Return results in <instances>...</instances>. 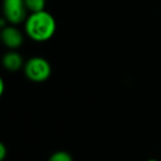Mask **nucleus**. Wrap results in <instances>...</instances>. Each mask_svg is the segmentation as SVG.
Here are the masks:
<instances>
[{"mask_svg": "<svg viewBox=\"0 0 161 161\" xmlns=\"http://www.w3.org/2000/svg\"><path fill=\"white\" fill-rule=\"evenodd\" d=\"M7 147L3 142L0 143V161H3L7 157Z\"/></svg>", "mask_w": 161, "mask_h": 161, "instance_id": "6e6552de", "label": "nucleus"}, {"mask_svg": "<svg viewBox=\"0 0 161 161\" xmlns=\"http://www.w3.org/2000/svg\"><path fill=\"white\" fill-rule=\"evenodd\" d=\"M23 71H25V75L34 83L45 82L52 73L49 61L41 56H34V58H29L25 63Z\"/></svg>", "mask_w": 161, "mask_h": 161, "instance_id": "f03ea898", "label": "nucleus"}, {"mask_svg": "<svg viewBox=\"0 0 161 161\" xmlns=\"http://www.w3.org/2000/svg\"><path fill=\"white\" fill-rule=\"evenodd\" d=\"M45 0H25V5L30 14L43 11L45 8Z\"/></svg>", "mask_w": 161, "mask_h": 161, "instance_id": "423d86ee", "label": "nucleus"}, {"mask_svg": "<svg viewBox=\"0 0 161 161\" xmlns=\"http://www.w3.org/2000/svg\"><path fill=\"white\" fill-rule=\"evenodd\" d=\"M1 40H3V43L8 49L16 50L22 45L23 36L18 28H16L12 25H8L1 31Z\"/></svg>", "mask_w": 161, "mask_h": 161, "instance_id": "20e7f679", "label": "nucleus"}, {"mask_svg": "<svg viewBox=\"0 0 161 161\" xmlns=\"http://www.w3.org/2000/svg\"><path fill=\"white\" fill-rule=\"evenodd\" d=\"M3 91H5V82L3 80H0V95L3 94Z\"/></svg>", "mask_w": 161, "mask_h": 161, "instance_id": "1a4fd4ad", "label": "nucleus"}, {"mask_svg": "<svg viewBox=\"0 0 161 161\" xmlns=\"http://www.w3.org/2000/svg\"><path fill=\"white\" fill-rule=\"evenodd\" d=\"M27 11L25 0H3V18L10 25H19L25 21Z\"/></svg>", "mask_w": 161, "mask_h": 161, "instance_id": "7ed1b4c3", "label": "nucleus"}, {"mask_svg": "<svg viewBox=\"0 0 161 161\" xmlns=\"http://www.w3.org/2000/svg\"><path fill=\"white\" fill-rule=\"evenodd\" d=\"M27 36L36 42H45L55 34L56 21L50 12L40 11L30 14L25 21Z\"/></svg>", "mask_w": 161, "mask_h": 161, "instance_id": "f257e3e1", "label": "nucleus"}, {"mask_svg": "<svg viewBox=\"0 0 161 161\" xmlns=\"http://www.w3.org/2000/svg\"><path fill=\"white\" fill-rule=\"evenodd\" d=\"M49 161H73V158L66 151H56L50 157Z\"/></svg>", "mask_w": 161, "mask_h": 161, "instance_id": "0eeeda50", "label": "nucleus"}, {"mask_svg": "<svg viewBox=\"0 0 161 161\" xmlns=\"http://www.w3.org/2000/svg\"><path fill=\"white\" fill-rule=\"evenodd\" d=\"M148 161H158V160H156V159H150V160H148Z\"/></svg>", "mask_w": 161, "mask_h": 161, "instance_id": "9d476101", "label": "nucleus"}, {"mask_svg": "<svg viewBox=\"0 0 161 161\" xmlns=\"http://www.w3.org/2000/svg\"><path fill=\"white\" fill-rule=\"evenodd\" d=\"M3 65L7 71L9 72H17L22 66H25L23 58L18 52L14 50L7 52L3 58Z\"/></svg>", "mask_w": 161, "mask_h": 161, "instance_id": "39448f33", "label": "nucleus"}]
</instances>
